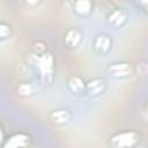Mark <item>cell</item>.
Returning <instances> with one entry per match:
<instances>
[{"label":"cell","instance_id":"1","mask_svg":"<svg viewBox=\"0 0 148 148\" xmlns=\"http://www.w3.org/2000/svg\"><path fill=\"white\" fill-rule=\"evenodd\" d=\"M32 57L35 58L34 64L36 65L39 74H40V79L44 83H50L53 79V71H54V58L50 52H45L40 56L34 54Z\"/></svg>","mask_w":148,"mask_h":148},{"label":"cell","instance_id":"2","mask_svg":"<svg viewBox=\"0 0 148 148\" xmlns=\"http://www.w3.org/2000/svg\"><path fill=\"white\" fill-rule=\"evenodd\" d=\"M139 141V135L133 132V131H127V132H120L111 136V145L113 147L123 148V147H132L136 145Z\"/></svg>","mask_w":148,"mask_h":148},{"label":"cell","instance_id":"3","mask_svg":"<svg viewBox=\"0 0 148 148\" xmlns=\"http://www.w3.org/2000/svg\"><path fill=\"white\" fill-rule=\"evenodd\" d=\"M108 71L114 77H126L132 74V66L130 62H114L109 66Z\"/></svg>","mask_w":148,"mask_h":148},{"label":"cell","instance_id":"4","mask_svg":"<svg viewBox=\"0 0 148 148\" xmlns=\"http://www.w3.org/2000/svg\"><path fill=\"white\" fill-rule=\"evenodd\" d=\"M111 45H112V42L110 39V37L108 35H98L96 36V38L94 39V50L98 53V54H106L110 49H111Z\"/></svg>","mask_w":148,"mask_h":148},{"label":"cell","instance_id":"5","mask_svg":"<svg viewBox=\"0 0 148 148\" xmlns=\"http://www.w3.org/2000/svg\"><path fill=\"white\" fill-rule=\"evenodd\" d=\"M29 136L24 133H16V134H13L12 136H9L6 142L2 143V146L5 148H17V147H25L29 145Z\"/></svg>","mask_w":148,"mask_h":148},{"label":"cell","instance_id":"6","mask_svg":"<svg viewBox=\"0 0 148 148\" xmlns=\"http://www.w3.org/2000/svg\"><path fill=\"white\" fill-rule=\"evenodd\" d=\"M104 90H105V82H104V80H102L99 77H95L86 83V91L89 95L96 96V95L102 94Z\"/></svg>","mask_w":148,"mask_h":148},{"label":"cell","instance_id":"7","mask_svg":"<svg viewBox=\"0 0 148 148\" xmlns=\"http://www.w3.org/2000/svg\"><path fill=\"white\" fill-rule=\"evenodd\" d=\"M72 114L68 110L66 109H58V110H53L50 113V119L52 120V123L58 124V125H62L66 124L69 119H71Z\"/></svg>","mask_w":148,"mask_h":148},{"label":"cell","instance_id":"8","mask_svg":"<svg viewBox=\"0 0 148 148\" xmlns=\"http://www.w3.org/2000/svg\"><path fill=\"white\" fill-rule=\"evenodd\" d=\"M126 18H127V15L123 9H114L108 16L109 23L112 24L113 27H121L126 22Z\"/></svg>","mask_w":148,"mask_h":148},{"label":"cell","instance_id":"9","mask_svg":"<svg viewBox=\"0 0 148 148\" xmlns=\"http://www.w3.org/2000/svg\"><path fill=\"white\" fill-rule=\"evenodd\" d=\"M81 39H82L81 32L74 28L67 30V32L65 35V43L69 47H76L81 43Z\"/></svg>","mask_w":148,"mask_h":148},{"label":"cell","instance_id":"10","mask_svg":"<svg viewBox=\"0 0 148 148\" xmlns=\"http://www.w3.org/2000/svg\"><path fill=\"white\" fill-rule=\"evenodd\" d=\"M68 88L75 94H81L86 90V83L79 75H72L67 81Z\"/></svg>","mask_w":148,"mask_h":148},{"label":"cell","instance_id":"11","mask_svg":"<svg viewBox=\"0 0 148 148\" xmlns=\"http://www.w3.org/2000/svg\"><path fill=\"white\" fill-rule=\"evenodd\" d=\"M92 2L91 0H75L74 2V9L79 15L86 16L91 12Z\"/></svg>","mask_w":148,"mask_h":148},{"label":"cell","instance_id":"12","mask_svg":"<svg viewBox=\"0 0 148 148\" xmlns=\"http://www.w3.org/2000/svg\"><path fill=\"white\" fill-rule=\"evenodd\" d=\"M17 91H18V94L22 95V96H29V95L34 94V87H32L31 83L23 82V83H20V84H18Z\"/></svg>","mask_w":148,"mask_h":148},{"label":"cell","instance_id":"13","mask_svg":"<svg viewBox=\"0 0 148 148\" xmlns=\"http://www.w3.org/2000/svg\"><path fill=\"white\" fill-rule=\"evenodd\" d=\"M45 52H46V47H45V44L43 42H36L32 45V53L34 54L40 56V54H43Z\"/></svg>","mask_w":148,"mask_h":148},{"label":"cell","instance_id":"14","mask_svg":"<svg viewBox=\"0 0 148 148\" xmlns=\"http://www.w3.org/2000/svg\"><path fill=\"white\" fill-rule=\"evenodd\" d=\"M9 35H10V27L7 23L1 22L0 23V36H1V38H7V37H9Z\"/></svg>","mask_w":148,"mask_h":148},{"label":"cell","instance_id":"15","mask_svg":"<svg viewBox=\"0 0 148 148\" xmlns=\"http://www.w3.org/2000/svg\"><path fill=\"white\" fill-rule=\"evenodd\" d=\"M139 2H140V5L145 8V9H147L148 10V0H138Z\"/></svg>","mask_w":148,"mask_h":148},{"label":"cell","instance_id":"16","mask_svg":"<svg viewBox=\"0 0 148 148\" xmlns=\"http://www.w3.org/2000/svg\"><path fill=\"white\" fill-rule=\"evenodd\" d=\"M25 1H27V3L30 5V6H36V5L39 2V0H25Z\"/></svg>","mask_w":148,"mask_h":148},{"label":"cell","instance_id":"17","mask_svg":"<svg viewBox=\"0 0 148 148\" xmlns=\"http://www.w3.org/2000/svg\"><path fill=\"white\" fill-rule=\"evenodd\" d=\"M146 112H147V114H148V103L146 104Z\"/></svg>","mask_w":148,"mask_h":148}]
</instances>
